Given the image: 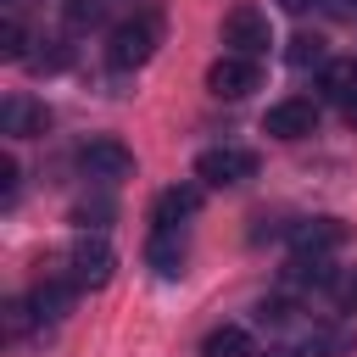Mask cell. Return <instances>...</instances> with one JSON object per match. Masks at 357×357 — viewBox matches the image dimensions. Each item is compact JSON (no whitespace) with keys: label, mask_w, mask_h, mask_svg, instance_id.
Masks as SVG:
<instances>
[{"label":"cell","mask_w":357,"mask_h":357,"mask_svg":"<svg viewBox=\"0 0 357 357\" xmlns=\"http://www.w3.org/2000/svg\"><path fill=\"white\" fill-rule=\"evenodd\" d=\"M0 6H6V17H17V6H22V0H0Z\"/></svg>","instance_id":"obj_29"},{"label":"cell","mask_w":357,"mask_h":357,"mask_svg":"<svg viewBox=\"0 0 357 357\" xmlns=\"http://www.w3.org/2000/svg\"><path fill=\"white\" fill-rule=\"evenodd\" d=\"M45 128H50V112H45L39 100L6 95V106H0V134H11V139H39Z\"/></svg>","instance_id":"obj_9"},{"label":"cell","mask_w":357,"mask_h":357,"mask_svg":"<svg viewBox=\"0 0 357 357\" xmlns=\"http://www.w3.org/2000/svg\"><path fill=\"white\" fill-rule=\"evenodd\" d=\"M257 318H262V329H290L296 324V301H262Z\"/></svg>","instance_id":"obj_21"},{"label":"cell","mask_w":357,"mask_h":357,"mask_svg":"<svg viewBox=\"0 0 357 357\" xmlns=\"http://www.w3.org/2000/svg\"><path fill=\"white\" fill-rule=\"evenodd\" d=\"M257 84H262V73H257V61H245V56H218V61L206 67V89H212L218 100H245Z\"/></svg>","instance_id":"obj_6"},{"label":"cell","mask_w":357,"mask_h":357,"mask_svg":"<svg viewBox=\"0 0 357 357\" xmlns=\"http://www.w3.org/2000/svg\"><path fill=\"white\" fill-rule=\"evenodd\" d=\"M351 11H357V0H351Z\"/></svg>","instance_id":"obj_30"},{"label":"cell","mask_w":357,"mask_h":357,"mask_svg":"<svg viewBox=\"0 0 357 357\" xmlns=\"http://www.w3.org/2000/svg\"><path fill=\"white\" fill-rule=\"evenodd\" d=\"M195 178L212 184V190L245 184V178H257V151H245V145H212V151L195 156Z\"/></svg>","instance_id":"obj_3"},{"label":"cell","mask_w":357,"mask_h":357,"mask_svg":"<svg viewBox=\"0 0 357 357\" xmlns=\"http://www.w3.org/2000/svg\"><path fill=\"white\" fill-rule=\"evenodd\" d=\"M346 117H351V128H357V95H351V100H346Z\"/></svg>","instance_id":"obj_28"},{"label":"cell","mask_w":357,"mask_h":357,"mask_svg":"<svg viewBox=\"0 0 357 357\" xmlns=\"http://www.w3.org/2000/svg\"><path fill=\"white\" fill-rule=\"evenodd\" d=\"M106 17V0H67V22L73 28H95Z\"/></svg>","instance_id":"obj_22"},{"label":"cell","mask_w":357,"mask_h":357,"mask_svg":"<svg viewBox=\"0 0 357 357\" xmlns=\"http://www.w3.org/2000/svg\"><path fill=\"white\" fill-rule=\"evenodd\" d=\"M279 6H284V11H307L312 0H279Z\"/></svg>","instance_id":"obj_27"},{"label":"cell","mask_w":357,"mask_h":357,"mask_svg":"<svg viewBox=\"0 0 357 357\" xmlns=\"http://www.w3.org/2000/svg\"><path fill=\"white\" fill-rule=\"evenodd\" d=\"M312 128H318V100H307V95H290V100L268 106V117H262V134H273V139H307Z\"/></svg>","instance_id":"obj_7"},{"label":"cell","mask_w":357,"mask_h":357,"mask_svg":"<svg viewBox=\"0 0 357 357\" xmlns=\"http://www.w3.org/2000/svg\"><path fill=\"white\" fill-rule=\"evenodd\" d=\"M156 56V17H134V22H117L112 39H106V67L112 73H134Z\"/></svg>","instance_id":"obj_2"},{"label":"cell","mask_w":357,"mask_h":357,"mask_svg":"<svg viewBox=\"0 0 357 357\" xmlns=\"http://www.w3.org/2000/svg\"><path fill=\"white\" fill-rule=\"evenodd\" d=\"M195 206H201V190L195 184H173V190H162L151 201V229H178L184 218H195Z\"/></svg>","instance_id":"obj_11"},{"label":"cell","mask_w":357,"mask_h":357,"mask_svg":"<svg viewBox=\"0 0 357 357\" xmlns=\"http://www.w3.org/2000/svg\"><path fill=\"white\" fill-rule=\"evenodd\" d=\"M73 218H78L84 229H89V218H95V229H100V223L112 218V206H106V201H84V206H73Z\"/></svg>","instance_id":"obj_23"},{"label":"cell","mask_w":357,"mask_h":357,"mask_svg":"<svg viewBox=\"0 0 357 357\" xmlns=\"http://www.w3.org/2000/svg\"><path fill=\"white\" fill-rule=\"evenodd\" d=\"M284 61H290V67H329V61H324V39H318V33H296V39L284 45Z\"/></svg>","instance_id":"obj_17"},{"label":"cell","mask_w":357,"mask_h":357,"mask_svg":"<svg viewBox=\"0 0 357 357\" xmlns=\"http://www.w3.org/2000/svg\"><path fill=\"white\" fill-rule=\"evenodd\" d=\"M223 45H229V56H245V61L268 56V45H273L268 11H257V6H234V11L223 17Z\"/></svg>","instance_id":"obj_4"},{"label":"cell","mask_w":357,"mask_h":357,"mask_svg":"<svg viewBox=\"0 0 357 357\" xmlns=\"http://www.w3.org/2000/svg\"><path fill=\"white\" fill-rule=\"evenodd\" d=\"M28 67H33V73H61V67H67V45L45 39V50H28Z\"/></svg>","instance_id":"obj_20"},{"label":"cell","mask_w":357,"mask_h":357,"mask_svg":"<svg viewBox=\"0 0 357 357\" xmlns=\"http://www.w3.org/2000/svg\"><path fill=\"white\" fill-rule=\"evenodd\" d=\"M346 307H351V312H357V273H351V279H346Z\"/></svg>","instance_id":"obj_25"},{"label":"cell","mask_w":357,"mask_h":357,"mask_svg":"<svg viewBox=\"0 0 357 357\" xmlns=\"http://www.w3.org/2000/svg\"><path fill=\"white\" fill-rule=\"evenodd\" d=\"M346 240V223L340 218H301L296 229H290V245L301 251V257H324V251H335Z\"/></svg>","instance_id":"obj_10"},{"label":"cell","mask_w":357,"mask_h":357,"mask_svg":"<svg viewBox=\"0 0 357 357\" xmlns=\"http://www.w3.org/2000/svg\"><path fill=\"white\" fill-rule=\"evenodd\" d=\"M61 273H67L78 290H100V284L117 273V251H112L100 234H78V240L61 251Z\"/></svg>","instance_id":"obj_1"},{"label":"cell","mask_w":357,"mask_h":357,"mask_svg":"<svg viewBox=\"0 0 357 357\" xmlns=\"http://www.w3.org/2000/svg\"><path fill=\"white\" fill-rule=\"evenodd\" d=\"M201 357H251V329H240V324H218V329L201 340Z\"/></svg>","instance_id":"obj_13"},{"label":"cell","mask_w":357,"mask_h":357,"mask_svg":"<svg viewBox=\"0 0 357 357\" xmlns=\"http://www.w3.org/2000/svg\"><path fill=\"white\" fill-rule=\"evenodd\" d=\"M262 357H301L296 346H273V351H262Z\"/></svg>","instance_id":"obj_26"},{"label":"cell","mask_w":357,"mask_h":357,"mask_svg":"<svg viewBox=\"0 0 357 357\" xmlns=\"http://www.w3.org/2000/svg\"><path fill=\"white\" fill-rule=\"evenodd\" d=\"M184 257H190V245H184V229H151V240H145V262H151L162 279H178Z\"/></svg>","instance_id":"obj_12"},{"label":"cell","mask_w":357,"mask_h":357,"mask_svg":"<svg viewBox=\"0 0 357 357\" xmlns=\"http://www.w3.org/2000/svg\"><path fill=\"white\" fill-rule=\"evenodd\" d=\"M0 195H6V201L17 195V162H11V156H0Z\"/></svg>","instance_id":"obj_24"},{"label":"cell","mask_w":357,"mask_h":357,"mask_svg":"<svg viewBox=\"0 0 357 357\" xmlns=\"http://www.w3.org/2000/svg\"><path fill=\"white\" fill-rule=\"evenodd\" d=\"M73 296H78V284H73L67 273H45V279L28 290V307H33L39 324H61V318L73 312Z\"/></svg>","instance_id":"obj_8"},{"label":"cell","mask_w":357,"mask_h":357,"mask_svg":"<svg viewBox=\"0 0 357 357\" xmlns=\"http://www.w3.org/2000/svg\"><path fill=\"white\" fill-rule=\"evenodd\" d=\"M346 346H351V335H346V329H307L301 357H340Z\"/></svg>","instance_id":"obj_15"},{"label":"cell","mask_w":357,"mask_h":357,"mask_svg":"<svg viewBox=\"0 0 357 357\" xmlns=\"http://www.w3.org/2000/svg\"><path fill=\"white\" fill-rule=\"evenodd\" d=\"M78 167H84V178L117 184V178H128V173H134V151H128L123 139L100 134V139H89V145H78Z\"/></svg>","instance_id":"obj_5"},{"label":"cell","mask_w":357,"mask_h":357,"mask_svg":"<svg viewBox=\"0 0 357 357\" xmlns=\"http://www.w3.org/2000/svg\"><path fill=\"white\" fill-rule=\"evenodd\" d=\"M28 324H39V318H33V307H28V296H17V301H6V307H0V329H6V340H17Z\"/></svg>","instance_id":"obj_18"},{"label":"cell","mask_w":357,"mask_h":357,"mask_svg":"<svg viewBox=\"0 0 357 357\" xmlns=\"http://www.w3.org/2000/svg\"><path fill=\"white\" fill-rule=\"evenodd\" d=\"M284 279H290V284H329L335 273H329L324 257H301V251H296V257L284 262Z\"/></svg>","instance_id":"obj_14"},{"label":"cell","mask_w":357,"mask_h":357,"mask_svg":"<svg viewBox=\"0 0 357 357\" xmlns=\"http://www.w3.org/2000/svg\"><path fill=\"white\" fill-rule=\"evenodd\" d=\"M0 56H6V61H28V33H22L17 17L0 22Z\"/></svg>","instance_id":"obj_19"},{"label":"cell","mask_w":357,"mask_h":357,"mask_svg":"<svg viewBox=\"0 0 357 357\" xmlns=\"http://www.w3.org/2000/svg\"><path fill=\"white\" fill-rule=\"evenodd\" d=\"M324 95L329 100H351L357 95V61H329L324 67Z\"/></svg>","instance_id":"obj_16"}]
</instances>
